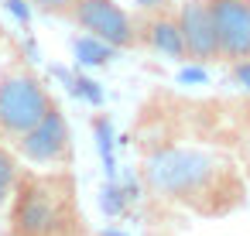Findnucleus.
<instances>
[{
	"label": "nucleus",
	"instance_id": "obj_2",
	"mask_svg": "<svg viewBox=\"0 0 250 236\" xmlns=\"http://www.w3.org/2000/svg\"><path fill=\"white\" fill-rule=\"evenodd\" d=\"M4 219L14 236H86L93 233L79 202L72 168H21Z\"/></svg>",
	"mask_w": 250,
	"mask_h": 236
},
{
	"label": "nucleus",
	"instance_id": "obj_14",
	"mask_svg": "<svg viewBox=\"0 0 250 236\" xmlns=\"http://www.w3.org/2000/svg\"><path fill=\"white\" fill-rule=\"evenodd\" d=\"M0 236H14V233H11V229H4V233H0Z\"/></svg>",
	"mask_w": 250,
	"mask_h": 236
},
{
	"label": "nucleus",
	"instance_id": "obj_6",
	"mask_svg": "<svg viewBox=\"0 0 250 236\" xmlns=\"http://www.w3.org/2000/svg\"><path fill=\"white\" fill-rule=\"evenodd\" d=\"M219 65L250 62V0H209Z\"/></svg>",
	"mask_w": 250,
	"mask_h": 236
},
{
	"label": "nucleus",
	"instance_id": "obj_12",
	"mask_svg": "<svg viewBox=\"0 0 250 236\" xmlns=\"http://www.w3.org/2000/svg\"><path fill=\"white\" fill-rule=\"evenodd\" d=\"M134 4H137L141 14H151V11H168V7H175V0H134Z\"/></svg>",
	"mask_w": 250,
	"mask_h": 236
},
{
	"label": "nucleus",
	"instance_id": "obj_8",
	"mask_svg": "<svg viewBox=\"0 0 250 236\" xmlns=\"http://www.w3.org/2000/svg\"><path fill=\"white\" fill-rule=\"evenodd\" d=\"M137 31H141V48L158 52L171 62H185V45H182V28H178L175 7L151 11V14L137 11Z\"/></svg>",
	"mask_w": 250,
	"mask_h": 236
},
{
	"label": "nucleus",
	"instance_id": "obj_13",
	"mask_svg": "<svg viewBox=\"0 0 250 236\" xmlns=\"http://www.w3.org/2000/svg\"><path fill=\"white\" fill-rule=\"evenodd\" d=\"M4 41H7V38H4V28H0V48H4Z\"/></svg>",
	"mask_w": 250,
	"mask_h": 236
},
{
	"label": "nucleus",
	"instance_id": "obj_11",
	"mask_svg": "<svg viewBox=\"0 0 250 236\" xmlns=\"http://www.w3.org/2000/svg\"><path fill=\"white\" fill-rule=\"evenodd\" d=\"M236 161H240V168H243V175H247V181H250V120H247V127L240 130V140H236Z\"/></svg>",
	"mask_w": 250,
	"mask_h": 236
},
{
	"label": "nucleus",
	"instance_id": "obj_1",
	"mask_svg": "<svg viewBox=\"0 0 250 236\" xmlns=\"http://www.w3.org/2000/svg\"><path fill=\"white\" fill-rule=\"evenodd\" d=\"M137 175L158 202L195 219H226L250 202V181L236 154L209 144L147 140L141 144Z\"/></svg>",
	"mask_w": 250,
	"mask_h": 236
},
{
	"label": "nucleus",
	"instance_id": "obj_15",
	"mask_svg": "<svg viewBox=\"0 0 250 236\" xmlns=\"http://www.w3.org/2000/svg\"><path fill=\"white\" fill-rule=\"evenodd\" d=\"M86 236H93V233H86Z\"/></svg>",
	"mask_w": 250,
	"mask_h": 236
},
{
	"label": "nucleus",
	"instance_id": "obj_7",
	"mask_svg": "<svg viewBox=\"0 0 250 236\" xmlns=\"http://www.w3.org/2000/svg\"><path fill=\"white\" fill-rule=\"evenodd\" d=\"M175 14H178V28H182L185 62L188 65H219L209 0H178Z\"/></svg>",
	"mask_w": 250,
	"mask_h": 236
},
{
	"label": "nucleus",
	"instance_id": "obj_10",
	"mask_svg": "<svg viewBox=\"0 0 250 236\" xmlns=\"http://www.w3.org/2000/svg\"><path fill=\"white\" fill-rule=\"evenodd\" d=\"M31 11L45 14V18H59V21H69V14L76 11L79 0H28Z\"/></svg>",
	"mask_w": 250,
	"mask_h": 236
},
{
	"label": "nucleus",
	"instance_id": "obj_3",
	"mask_svg": "<svg viewBox=\"0 0 250 236\" xmlns=\"http://www.w3.org/2000/svg\"><path fill=\"white\" fill-rule=\"evenodd\" d=\"M55 106H59L55 93L24 55L4 62V69H0V144L14 147Z\"/></svg>",
	"mask_w": 250,
	"mask_h": 236
},
{
	"label": "nucleus",
	"instance_id": "obj_4",
	"mask_svg": "<svg viewBox=\"0 0 250 236\" xmlns=\"http://www.w3.org/2000/svg\"><path fill=\"white\" fill-rule=\"evenodd\" d=\"M69 24H76L83 35L110 48H120V52L141 48L137 11H127L117 0H79L76 11L69 14Z\"/></svg>",
	"mask_w": 250,
	"mask_h": 236
},
{
	"label": "nucleus",
	"instance_id": "obj_5",
	"mask_svg": "<svg viewBox=\"0 0 250 236\" xmlns=\"http://www.w3.org/2000/svg\"><path fill=\"white\" fill-rule=\"evenodd\" d=\"M11 151L21 157V164H31V168H72L76 140L62 106L48 110Z\"/></svg>",
	"mask_w": 250,
	"mask_h": 236
},
{
	"label": "nucleus",
	"instance_id": "obj_9",
	"mask_svg": "<svg viewBox=\"0 0 250 236\" xmlns=\"http://www.w3.org/2000/svg\"><path fill=\"white\" fill-rule=\"evenodd\" d=\"M21 157L7 147V144H0V216H4L7 209V198L14 192V181H18V171H21Z\"/></svg>",
	"mask_w": 250,
	"mask_h": 236
}]
</instances>
